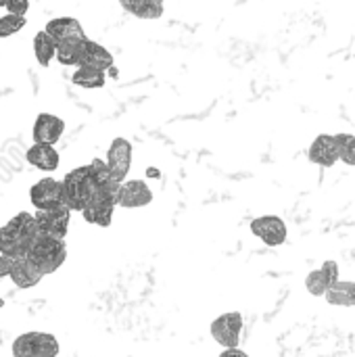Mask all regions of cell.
Wrapping results in <instances>:
<instances>
[{"mask_svg": "<svg viewBox=\"0 0 355 357\" xmlns=\"http://www.w3.org/2000/svg\"><path fill=\"white\" fill-rule=\"evenodd\" d=\"M36 238V218L27 211H19L15 218H10V222L0 228V255H6L10 259L25 257Z\"/></svg>", "mask_w": 355, "mask_h": 357, "instance_id": "obj_1", "label": "cell"}, {"mask_svg": "<svg viewBox=\"0 0 355 357\" xmlns=\"http://www.w3.org/2000/svg\"><path fill=\"white\" fill-rule=\"evenodd\" d=\"M63 188H65V199H67V207L71 211H84L92 199L98 192V186L94 184L88 165L84 167H75L71 169L65 178H63Z\"/></svg>", "mask_w": 355, "mask_h": 357, "instance_id": "obj_2", "label": "cell"}, {"mask_svg": "<svg viewBox=\"0 0 355 357\" xmlns=\"http://www.w3.org/2000/svg\"><path fill=\"white\" fill-rule=\"evenodd\" d=\"M27 257L38 266V270L44 276H48V274H54L65 264V259H67V245H65V241L38 234V238L33 241Z\"/></svg>", "mask_w": 355, "mask_h": 357, "instance_id": "obj_3", "label": "cell"}, {"mask_svg": "<svg viewBox=\"0 0 355 357\" xmlns=\"http://www.w3.org/2000/svg\"><path fill=\"white\" fill-rule=\"evenodd\" d=\"M61 351V345L54 335L50 333H23L19 335L13 345V357H56Z\"/></svg>", "mask_w": 355, "mask_h": 357, "instance_id": "obj_4", "label": "cell"}, {"mask_svg": "<svg viewBox=\"0 0 355 357\" xmlns=\"http://www.w3.org/2000/svg\"><path fill=\"white\" fill-rule=\"evenodd\" d=\"M29 201L36 207V211H52V209L67 207L63 180H54V178L38 180L29 188Z\"/></svg>", "mask_w": 355, "mask_h": 357, "instance_id": "obj_5", "label": "cell"}, {"mask_svg": "<svg viewBox=\"0 0 355 357\" xmlns=\"http://www.w3.org/2000/svg\"><path fill=\"white\" fill-rule=\"evenodd\" d=\"M209 331L213 341L224 349H239L241 333H243V316L239 312H226L211 322Z\"/></svg>", "mask_w": 355, "mask_h": 357, "instance_id": "obj_6", "label": "cell"}, {"mask_svg": "<svg viewBox=\"0 0 355 357\" xmlns=\"http://www.w3.org/2000/svg\"><path fill=\"white\" fill-rule=\"evenodd\" d=\"M33 218H36L38 234L65 241L67 230H69V220H71L69 207H61V209H52V211H36Z\"/></svg>", "mask_w": 355, "mask_h": 357, "instance_id": "obj_7", "label": "cell"}, {"mask_svg": "<svg viewBox=\"0 0 355 357\" xmlns=\"http://www.w3.org/2000/svg\"><path fill=\"white\" fill-rule=\"evenodd\" d=\"M251 232L268 247H280L287 243L289 228L282 218L278 215H262L251 222Z\"/></svg>", "mask_w": 355, "mask_h": 357, "instance_id": "obj_8", "label": "cell"}, {"mask_svg": "<svg viewBox=\"0 0 355 357\" xmlns=\"http://www.w3.org/2000/svg\"><path fill=\"white\" fill-rule=\"evenodd\" d=\"M107 165L117 182H126L132 167V142L126 138H115L107 151Z\"/></svg>", "mask_w": 355, "mask_h": 357, "instance_id": "obj_9", "label": "cell"}, {"mask_svg": "<svg viewBox=\"0 0 355 357\" xmlns=\"http://www.w3.org/2000/svg\"><path fill=\"white\" fill-rule=\"evenodd\" d=\"M65 132V121L52 113H40L33 121L31 128V138L33 144H48L54 146Z\"/></svg>", "mask_w": 355, "mask_h": 357, "instance_id": "obj_10", "label": "cell"}, {"mask_svg": "<svg viewBox=\"0 0 355 357\" xmlns=\"http://www.w3.org/2000/svg\"><path fill=\"white\" fill-rule=\"evenodd\" d=\"M44 31L56 42H71V40H88L86 38V31L82 27V23L75 19V17H56V19H50L44 27Z\"/></svg>", "mask_w": 355, "mask_h": 357, "instance_id": "obj_11", "label": "cell"}, {"mask_svg": "<svg viewBox=\"0 0 355 357\" xmlns=\"http://www.w3.org/2000/svg\"><path fill=\"white\" fill-rule=\"evenodd\" d=\"M308 157L314 165H320V167H333L337 165L339 161V146H337V136L333 134H320L310 151H308Z\"/></svg>", "mask_w": 355, "mask_h": 357, "instance_id": "obj_12", "label": "cell"}, {"mask_svg": "<svg viewBox=\"0 0 355 357\" xmlns=\"http://www.w3.org/2000/svg\"><path fill=\"white\" fill-rule=\"evenodd\" d=\"M117 203L107 197L103 190L96 192V197L92 199V203L82 211L84 220L88 224H94V226H100V228H109L111 222H113V211H115Z\"/></svg>", "mask_w": 355, "mask_h": 357, "instance_id": "obj_13", "label": "cell"}, {"mask_svg": "<svg viewBox=\"0 0 355 357\" xmlns=\"http://www.w3.org/2000/svg\"><path fill=\"white\" fill-rule=\"evenodd\" d=\"M153 201V190L144 180H126L121 184L119 192V207L126 209H136V207H146Z\"/></svg>", "mask_w": 355, "mask_h": 357, "instance_id": "obj_14", "label": "cell"}, {"mask_svg": "<svg viewBox=\"0 0 355 357\" xmlns=\"http://www.w3.org/2000/svg\"><path fill=\"white\" fill-rule=\"evenodd\" d=\"M42 278H44V274L38 270V266L27 255L25 257H19V259H13L10 280L19 289H33L36 284H40Z\"/></svg>", "mask_w": 355, "mask_h": 357, "instance_id": "obj_15", "label": "cell"}, {"mask_svg": "<svg viewBox=\"0 0 355 357\" xmlns=\"http://www.w3.org/2000/svg\"><path fill=\"white\" fill-rule=\"evenodd\" d=\"M25 161L40 172H54L61 163L59 151L48 144H31L25 153Z\"/></svg>", "mask_w": 355, "mask_h": 357, "instance_id": "obj_16", "label": "cell"}, {"mask_svg": "<svg viewBox=\"0 0 355 357\" xmlns=\"http://www.w3.org/2000/svg\"><path fill=\"white\" fill-rule=\"evenodd\" d=\"M80 67H92V69L107 71V69L113 67V54L103 44H98L94 40H86L84 42V50H82Z\"/></svg>", "mask_w": 355, "mask_h": 357, "instance_id": "obj_17", "label": "cell"}, {"mask_svg": "<svg viewBox=\"0 0 355 357\" xmlns=\"http://www.w3.org/2000/svg\"><path fill=\"white\" fill-rule=\"evenodd\" d=\"M121 8L138 19H159L163 15V2L159 0H121Z\"/></svg>", "mask_w": 355, "mask_h": 357, "instance_id": "obj_18", "label": "cell"}, {"mask_svg": "<svg viewBox=\"0 0 355 357\" xmlns=\"http://www.w3.org/2000/svg\"><path fill=\"white\" fill-rule=\"evenodd\" d=\"M33 54L40 67H48L52 59H56V42L42 29L33 36Z\"/></svg>", "mask_w": 355, "mask_h": 357, "instance_id": "obj_19", "label": "cell"}, {"mask_svg": "<svg viewBox=\"0 0 355 357\" xmlns=\"http://www.w3.org/2000/svg\"><path fill=\"white\" fill-rule=\"evenodd\" d=\"M324 299L337 307H355V282L339 280L335 287H331Z\"/></svg>", "mask_w": 355, "mask_h": 357, "instance_id": "obj_20", "label": "cell"}, {"mask_svg": "<svg viewBox=\"0 0 355 357\" xmlns=\"http://www.w3.org/2000/svg\"><path fill=\"white\" fill-rule=\"evenodd\" d=\"M71 82H73L75 86H80V88H88V90H92V88H103V86H105V82H107V75H105V71H100V69H92V67H77V69H75V73L71 75Z\"/></svg>", "mask_w": 355, "mask_h": 357, "instance_id": "obj_21", "label": "cell"}, {"mask_svg": "<svg viewBox=\"0 0 355 357\" xmlns=\"http://www.w3.org/2000/svg\"><path fill=\"white\" fill-rule=\"evenodd\" d=\"M84 42H86V40H84ZM84 42L71 40V42H61V44H56V61H59L61 65H67V67H80Z\"/></svg>", "mask_w": 355, "mask_h": 357, "instance_id": "obj_22", "label": "cell"}, {"mask_svg": "<svg viewBox=\"0 0 355 357\" xmlns=\"http://www.w3.org/2000/svg\"><path fill=\"white\" fill-rule=\"evenodd\" d=\"M305 289L314 297H326V293L331 291V282L322 270H314L305 276Z\"/></svg>", "mask_w": 355, "mask_h": 357, "instance_id": "obj_23", "label": "cell"}, {"mask_svg": "<svg viewBox=\"0 0 355 357\" xmlns=\"http://www.w3.org/2000/svg\"><path fill=\"white\" fill-rule=\"evenodd\" d=\"M88 169H90V176H92L94 184L98 186V190L105 188L107 184H111V182L115 180V178L111 176V169H109L107 161H103V159H92L90 165H88Z\"/></svg>", "mask_w": 355, "mask_h": 357, "instance_id": "obj_24", "label": "cell"}, {"mask_svg": "<svg viewBox=\"0 0 355 357\" xmlns=\"http://www.w3.org/2000/svg\"><path fill=\"white\" fill-rule=\"evenodd\" d=\"M337 146H339V161L345 165L355 167V136L354 134H337Z\"/></svg>", "mask_w": 355, "mask_h": 357, "instance_id": "obj_25", "label": "cell"}, {"mask_svg": "<svg viewBox=\"0 0 355 357\" xmlns=\"http://www.w3.org/2000/svg\"><path fill=\"white\" fill-rule=\"evenodd\" d=\"M25 27V17H17V15H4L0 17V38H8L17 31H21Z\"/></svg>", "mask_w": 355, "mask_h": 357, "instance_id": "obj_26", "label": "cell"}, {"mask_svg": "<svg viewBox=\"0 0 355 357\" xmlns=\"http://www.w3.org/2000/svg\"><path fill=\"white\" fill-rule=\"evenodd\" d=\"M320 270H322V272H324V276L328 278L331 287H335V284L339 282V264H337V261L326 259V261L322 264V268H320Z\"/></svg>", "mask_w": 355, "mask_h": 357, "instance_id": "obj_27", "label": "cell"}, {"mask_svg": "<svg viewBox=\"0 0 355 357\" xmlns=\"http://www.w3.org/2000/svg\"><path fill=\"white\" fill-rule=\"evenodd\" d=\"M6 13L8 15H17V17H25L29 10V2H6Z\"/></svg>", "mask_w": 355, "mask_h": 357, "instance_id": "obj_28", "label": "cell"}, {"mask_svg": "<svg viewBox=\"0 0 355 357\" xmlns=\"http://www.w3.org/2000/svg\"><path fill=\"white\" fill-rule=\"evenodd\" d=\"M10 270H13V259L6 255H0V278L10 276Z\"/></svg>", "mask_w": 355, "mask_h": 357, "instance_id": "obj_29", "label": "cell"}, {"mask_svg": "<svg viewBox=\"0 0 355 357\" xmlns=\"http://www.w3.org/2000/svg\"><path fill=\"white\" fill-rule=\"evenodd\" d=\"M220 357H249L245 351H241V349H224Z\"/></svg>", "mask_w": 355, "mask_h": 357, "instance_id": "obj_30", "label": "cell"}, {"mask_svg": "<svg viewBox=\"0 0 355 357\" xmlns=\"http://www.w3.org/2000/svg\"><path fill=\"white\" fill-rule=\"evenodd\" d=\"M2 307H4V299L0 297V310H2Z\"/></svg>", "mask_w": 355, "mask_h": 357, "instance_id": "obj_31", "label": "cell"}]
</instances>
